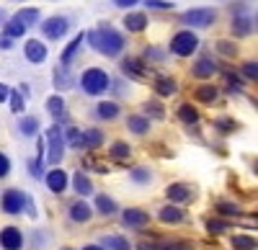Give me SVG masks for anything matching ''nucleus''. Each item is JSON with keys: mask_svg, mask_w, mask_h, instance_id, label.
<instances>
[{"mask_svg": "<svg viewBox=\"0 0 258 250\" xmlns=\"http://www.w3.org/2000/svg\"><path fill=\"white\" fill-rule=\"evenodd\" d=\"M178 116H181L183 124H197V121H199L197 109H191V106H181V109H178Z\"/></svg>", "mask_w": 258, "mask_h": 250, "instance_id": "nucleus-33", "label": "nucleus"}, {"mask_svg": "<svg viewBox=\"0 0 258 250\" xmlns=\"http://www.w3.org/2000/svg\"><path fill=\"white\" fill-rule=\"evenodd\" d=\"M176 80H170V77H160L158 82H155V91L160 93V96H173L176 93Z\"/></svg>", "mask_w": 258, "mask_h": 250, "instance_id": "nucleus-24", "label": "nucleus"}, {"mask_svg": "<svg viewBox=\"0 0 258 250\" xmlns=\"http://www.w3.org/2000/svg\"><path fill=\"white\" fill-rule=\"evenodd\" d=\"M8 173H11V160H8L3 152H0V178L8 176Z\"/></svg>", "mask_w": 258, "mask_h": 250, "instance_id": "nucleus-41", "label": "nucleus"}, {"mask_svg": "<svg viewBox=\"0 0 258 250\" xmlns=\"http://www.w3.org/2000/svg\"><path fill=\"white\" fill-rule=\"evenodd\" d=\"M70 29V21L68 18H62V16H54V18H47L44 21V26H41V31H44L47 39H59L64 36Z\"/></svg>", "mask_w": 258, "mask_h": 250, "instance_id": "nucleus-7", "label": "nucleus"}, {"mask_svg": "<svg viewBox=\"0 0 258 250\" xmlns=\"http://www.w3.org/2000/svg\"><path fill=\"white\" fill-rule=\"evenodd\" d=\"M68 250H70V247H68Z\"/></svg>", "mask_w": 258, "mask_h": 250, "instance_id": "nucleus-52", "label": "nucleus"}, {"mask_svg": "<svg viewBox=\"0 0 258 250\" xmlns=\"http://www.w3.org/2000/svg\"><path fill=\"white\" fill-rule=\"evenodd\" d=\"M121 219H124L126 227H132V230H145V227L150 224V214L142 212V209H126L121 214Z\"/></svg>", "mask_w": 258, "mask_h": 250, "instance_id": "nucleus-8", "label": "nucleus"}, {"mask_svg": "<svg viewBox=\"0 0 258 250\" xmlns=\"http://www.w3.org/2000/svg\"><path fill=\"white\" fill-rule=\"evenodd\" d=\"M8 96H11V88L0 82V103H6V98H8Z\"/></svg>", "mask_w": 258, "mask_h": 250, "instance_id": "nucleus-47", "label": "nucleus"}, {"mask_svg": "<svg viewBox=\"0 0 258 250\" xmlns=\"http://www.w3.org/2000/svg\"><path fill=\"white\" fill-rule=\"evenodd\" d=\"M197 47H199V39H197V34H191V31H178L173 39H170V52L178 54V57L194 54Z\"/></svg>", "mask_w": 258, "mask_h": 250, "instance_id": "nucleus-4", "label": "nucleus"}, {"mask_svg": "<svg viewBox=\"0 0 258 250\" xmlns=\"http://www.w3.org/2000/svg\"><path fill=\"white\" fill-rule=\"evenodd\" d=\"M145 111H147V116H155V119H160V116H163V109H160V103H158V101L145 103Z\"/></svg>", "mask_w": 258, "mask_h": 250, "instance_id": "nucleus-37", "label": "nucleus"}, {"mask_svg": "<svg viewBox=\"0 0 258 250\" xmlns=\"http://www.w3.org/2000/svg\"><path fill=\"white\" fill-rule=\"evenodd\" d=\"M160 219L168 222V224H170V222H181V219H183V212L178 209V206H165V209L160 212Z\"/></svg>", "mask_w": 258, "mask_h": 250, "instance_id": "nucleus-28", "label": "nucleus"}, {"mask_svg": "<svg viewBox=\"0 0 258 250\" xmlns=\"http://www.w3.org/2000/svg\"><path fill=\"white\" fill-rule=\"evenodd\" d=\"M140 250H163V245H158V242H142Z\"/></svg>", "mask_w": 258, "mask_h": 250, "instance_id": "nucleus-48", "label": "nucleus"}, {"mask_svg": "<svg viewBox=\"0 0 258 250\" xmlns=\"http://www.w3.org/2000/svg\"><path fill=\"white\" fill-rule=\"evenodd\" d=\"M13 18L18 21V24H24V26H31V24L39 21V11L36 8H26V11H18Z\"/></svg>", "mask_w": 258, "mask_h": 250, "instance_id": "nucleus-17", "label": "nucleus"}, {"mask_svg": "<svg viewBox=\"0 0 258 250\" xmlns=\"http://www.w3.org/2000/svg\"><path fill=\"white\" fill-rule=\"evenodd\" d=\"M214 72H217V65H214L209 57H202L197 65H194V75L197 77H212Z\"/></svg>", "mask_w": 258, "mask_h": 250, "instance_id": "nucleus-13", "label": "nucleus"}, {"mask_svg": "<svg viewBox=\"0 0 258 250\" xmlns=\"http://www.w3.org/2000/svg\"><path fill=\"white\" fill-rule=\"evenodd\" d=\"M8 98H11V109H13L16 114L24 111V98H21V93H13V91H11V96H8Z\"/></svg>", "mask_w": 258, "mask_h": 250, "instance_id": "nucleus-38", "label": "nucleus"}, {"mask_svg": "<svg viewBox=\"0 0 258 250\" xmlns=\"http://www.w3.org/2000/svg\"><path fill=\"white\" fill-rule=\"evenodd\" d=\"M83 250H103V247H98V245H85Z\"/></svg>", "mask_w": 258, "mask_h": 250, "instance_id": "nucleus-51", "label": "nucleus"}, {"mask_svg": "<svg viewBox=\"0 0 258 250\" xmlns=\"http://www.w3.org/2000/svg\"><path fill=\"white\" fill-rule=\"evenodd\" d=\"M96 206H98L101 214H114V212H116V204H114V199H109V196H98V199H96Z\"/></svg>", "mask_w": 258, "mask_h": 250, "instance_id": "nucleus-31", "label": "nucleus"}, {"mask_svg": "<svg viewBox=\"0 0 258 250\" xmlns=\"http://www.w3.org/2000/svg\"><path fill=\"white\" fill-rule=\"evenodd\" d=\"M83 39H85V34H78L73 41H70V47L62 52V65H70V59L75 57V52H78V47L83 44Z\"/></svg>", "mask_w": 258, "mask_h": 250, "instance_id": "nucleus-18", "label": "nucleus"}, {"mask_svg": "<svg viewBox=\"0 0 258 250\" xmlns=\"http://www.w3.org/2000/svg\"><path fill=\"white\" fill-rule=\"evenodd\" d=\"M150 8H158V11H165V8H173V3H168V0H147Z\"/></svg>", "mask_w": 258, "mask_h": 250, "instance_id": "nucleus-42", "label": "nucleus"}, {"mask_svg": "<svg viewBox=\"0 0 258 250\" xmlns=\"http://www.w3.org/2000/svg\"><path fill=\"white\" fill-rule=\"evenodd\" d=\"M54 86H57L59 91H64V88L73 86V77H70V72L64 75V67H57V70H54Z\"/></svg>", "mask_w": 258, "mask_h": 250, "instance_id": "nucleus-30", "label": "nucleus"}, {"mask_svg": "<svg viewBox=\"0 0 258 250\" xmlns=\"http://www.w3.org/2000/svg\"><path fill=\"white\" fill-rule=\"evenodd\" d=\"M250 29H253V18H245V16H240V18H235V21H232V31L238 34V36H245Z\"/></svg>", "mask_w": 258, "mask_h": 250, "instance_id": "nucleus-23", "label": "nucleus"}, {"mask_svg": "<svg viewBox=\"0 0 258 250\" xmlns=\"http://www.w3.org/2000/svg\"><path fill=\"white\" fill-rule=\"evenodd\" d=\"M24 31H26V26H24V24H18L16 18L6 24V36H11V39H18V36L24 34Z\"/></svg>", "mask_w": 258, "mask_h": 250, "instance_id": "nucleus-34", "label": "nucleus"}, {"mask_svg": "<svg viewBox=\"0 0 258 250\" xmlns=\"http://www.w3.org/2000/svg\"><path fill=\"white\" fill-rule=\"evenodd\" d=\"M91 214H93V209H91L85 201H75V204L70 206V219H73V222H88Z\"/></svg>", "mask_w": 258, "mask_h": 250, "instance_id": "nucleus-12", "label": "nucleus"}, {"mask_svg": "<svg viewBox=\"0 0 258 250\" xmlns=\"http://www.w3.org/2000/svg\"><path fill=\"white\" fill-rule=\"evenodd\" d=\"M103 245L111 247V250H132V247H129V240H126V237H119V235L103 237Z\"/></svg>", "mask_w": 258, "mask_h": 250, "instance_id": "nucleus-22", "label": "nucleus"}, {"mask_svg": "<svg viewBox=\"0 0 258 250\" xmlns=\"http://www.w3.org/2000/svg\"><path fill=\"white\" fill-rule=\"evenodd\" d=\"M137 3H140V0H114V6H119V8H132Z\"/></svg>", "mask_w": 258, "mask_h": 250, "instance_id": "nucleus-45", "label": "nucleus"}, {"mask_svg": "<svg viewBox=\"0 0 258 250\" xmlns=\"http://www.w3.org/2000/svg\"><path fill=\"white\" fill-rule=\"evenodd\" d=\"M132 178H135L137 183H145V181H150V173H147L145 168H135V171H132Z\"/></svg>", "mask_w": 258, "mask_h": 250, "instance_id": "nucleus-40", "label": "nucleus"}, {"mask_svg": "<svg viewBox=\"0 0 258 250\" xmlns=\"http://www.w3.org/2000/svg\"><path fill=\"white\" fill-rule=\"evenodd\" d=\"M232 247L235 250H253L255 247V240L248 237V235H232Z\"/></svg>", "mask_w": 258, "mask_h": 250, "instance_id": "nucleus-29", "label": "nucleus"}, {"mask_svg": "<svg viewBox=\"0 0 258 250\" xmlns=\"http://www.w3.org/2000/svg\"><path fill=\"white\" fill-rule=\"evenodd\" d=\"M207 227H209V232L217 235V232H225L230 224H227V222H220V219H209V222H207Z\"/></svg>", "mask_w": 258, "mask_h": 250, "instance_id": "nucleus-39", "label": "nucleus"}, {"mask_svg": "<svg viewBox=\"0 0 258 250\" xmlns=\"http://www.w3.org/2000/svg\"><path fill=\"white\" fill-rule=\"evenodd\" d=\"M0 245H3L6 250H21L24 237H21V232L16 230V227H6V230L0 232Z\"/></svg>", "mask_w": 258, "mask_h": 250, "instance_id": "nucleus-10", "label": "nucleus"}, {"mask_svg": "<svg viewBox=\"0 0 258 250\" xmlns=\"http://www.w3.org/2000/svg\"><path fill=\"white\" fill-rule=\"evenodd\" d=\"M64 144H70V147L80 150L83 147V132H78L75 127H68V132H64Z\"/></svg>", "mask_w": 258, "mask_h": 250, "instance_id": "nucleus-21", "label": "nucleus"}, {"mask_svg": "<svg viewBox=\"0 0 258 250\" xmlns=\"http://www.w3.org/2000/svg\"><path fill=\"white\" fill-rule=\"evenodd\" d=\"M126 127L132 129L135 134H145V132L150 129V121H147L145 116H129V121H126Z\"/></svg>", "mask_w": 258, "mask_h": 250, "instance_id": "nucleus-19", "label": "nucleus"}, {"mask_svg": "<svg viewBox=\"0 0 258 250\" xmlns=\"http://www.w3.org/2000/svg\"><path fill=\"white\" fill-rule=\"evenodd\" d=\"M243 72H245L248 77H253V80H255V77H258V67H255V62H248V65L243 67Z\"/></svg>", "mask_w": 258, "mask_h": 250, "instance_id": "nucleus-44", "label": "nucleus"}, {"mask_svg": "<svg viewBox=\"0 0 258 250\" xmlns=\"http://www.w3.org/2000/svg\"><path fill=\"white\" fill-rule=\"evenodd\" d=\"M111 155H114L116 160H124V157H129V144H126V142H116L114 147H111Z\"/></svg>", "mask_w": 258, "mask_h": 250, "instance_id": "nucleus-36", "label": "nucleus"}, {"mask_svg": "<svg viewBox=\"0 0 258 250\" xmlns=\"http://www.w3.org/2000/svg\"><path fill=\"white\" fill-rule=\"evenodd\" d=\"M214 98H217V91H214L212 86H202L197 91V101H204V103H212Z\"/></svg>", "mask_w": 258, "mask_h": 250, "instance_id": "nucleus-35", "label": "nucleus"}, {"mask_svg": "<svg viewBox=\"0 0 258 250\" xmlns=\"http://www.w3.org/2000/svg\"><path fill=\"white\" fill-rule=\"evenodd\" d=\"M217 127L227 132V129H232V127H235V124H232V121H227V119H220V121H217Z\"/></svg>", "mask_w": 258, "mask_h": 250, "instance_id": "nucleus-49", "label": "nucleus"}, {"mask_svg": "<svg viewBox=\"0 0 258 250\" xmlns=\"http://www.w3.org/2000/svg\"><path fill=\"white\" fill-rule=\"evenodd\" d=\"M98 116L101 119H116L119 116V106H116V103L103 101V103H98Z\"/></svg>", "mask_w": 258, "mask_h": 250, "instance_id": "nucleus-26", "label": "nucleus"}, {"mask_svg": "<svg viewBox=\"0 0 258 250\" xmlns=\"http://www.w3.org/2000/svg\"><path fill=\"white\" fill-rule=\"evenodd\" d=\"M36 119L34 116H26V119H21L18 121V129H21V134H26V137H31V134H36Z\"/></svg>", "mask_w": 258, "mask_h": 250, "instance_id": "nucleus-32", "label": "nucleus"}, {"mask_svg": "<svg viewBox=\"0 0 258 250\" xmlns=\"http://www.w3.org/2000/svg\"><path fill=\"white\" fill-rule=\"evenodd\" d=\"M24 206H29V214L36 217L29 194H24V191H6V194H3V212H8V214H18L21 209H24Z\"/></svg>", "mask_w": 258, "mask_h": 250, "instance_id": "nucleus-3", "label": "nucleus"}, {"mask_svg": "<svg viewBox=\"0 0 258 250\" xmlns=\"http://www.w3.org/2000/svg\"><path fill=\"white\" fill-rule=\"evenodd\" d=\"M124 26H126L129 31H142V29L147 26V16H145V13H129V16L124 18Z\"/></svg>", "mask_w": 258, "mask_h": 250, "instance_id": "nucleus-16", "label": "nucleus"}, {"mask_svg": "<svg viewBox=\"0 0 258 250\" xmlns=\"http://www.w3.org/2000/svg\"><path fill=\"white\" fill-rule=\"evenodd\" d=\"M24 54H26L29 62L39 65V62H44V59H47V47L41 44V41H36V39H29V41H26V47H24Z\"/></svg>", "mask_w": 258, "mask_h": 250, "instance_id": "nucleus-9", "label": "nucleus"}, {"mask_svg": "<svg viewBox=\"0 0 258 250\" xmlns=\"http://www.w3.org/2000/svg\"><path fill=\"white\" fill-rule=\"evenodd\" d=\"M214 18H217V13H214L212 8H194V11H186L183 13V24L204 29V26L214 24Z\"/></svg>", "mask_w": 258, "mask_h": 250, "instance_id": "nucleus-6", "label": "nucleus"}, {"mask_svg": "<svg viewBox=\"0 0 258 250\" xmlns=\"http://www.w3.org/2000/svg\"><path fill=\"white\" fill-rule=\"evenodd\" d=\"M73 186H75V191L83 194V196L93 194V183H91V178L85 176V173H75V176H73Z\"/></svg>", "mask_w": 258, "mask_h": 250, "instance_id": "nucleus-15", "label": "nucleus"}, {"mask_svg": "<svg viewBox=\"0 0 258 250\" xmlns=\"http://www.w3.org/2000/svg\"><path fill=\"white\" fill-rule=\"evenodd\" d=\"M47 147H49V165H57L62 160V152H64V137L59 132V127H49L47 132Z\"/></svg>", "mask_w": 258, "mask_h": 250, "instance_id": "nucleus-5", "label": "nucleus"}, {"mask_svg": "<svg viewBox=\"0 0 258 250\" xmlns=\"http://www.w3.org/2000/svg\"><path fill=\"white\" fill-rule=\"evenodd\" d=\"M88 41H91V47H93L96 52H101V54H106V57H116V54L124 49L121 34L114 31V29H109V26H101V29L91 31V34H88Z\"/></svg>", "mask_w": 258, "mask_h": 250, "instance_id": "nucleus-1", "label": "nucleus"}, {"mask_svg": "<svg viewBox=\"0 0 258 250\" xmlns=\"http://www.w3.org/2000/svg\"><path fill=\"white\" fill-rule=\"evenodd\" d=\"M47 186H49V191H54V194L64 191V189H68V173L59 171V168L49 171L47 173Z\"/></svg>", "mask_w": 258, "mask_h": 250, "instance_id": "nucleus-11", "label": "nucleus"}, {"mask_svg": "<svg viewBox=\"0 0 258 250\" xmlns=\"http://www.w3.org/2000/svg\"><path fill=\"white\" fill-rule=\"evenodd\" d=\"M98 144H103V134L98 129L83 132V147H98Z\"/></svg>", "mask_w": 258, "mask_h": 250, "instance_id": "nucleus-20", "label": "nucleus"}, {"mask_svg": "<svg viewBox=\"0 0 258 250\" xmlns=\"http://www.w3.org/2000/svg\"><path fill=\"white\" fill-rule=\"evenodd\" d=\"M121 70H124L126 75H132V77H142V75H145V70H142V65H140V59H124Z\"/></svg>", "mask_w": 258, "mask_h": 250, "instance_id": "nucleus-27", "label": "nucleus"}, {"mask_svg": "<svg viewBox=\"0 0 258 250\" xmlns=\"http://www.w3.org/2000/svg\"><path fill=\"white\" fill-rule=\"evenodd\" d=\"M220 49H222L225 54H235V47H230V44H225V41H222V44H220Z\"/></svg>", "mask_w": 258, "mask_h": 250, "instance_id": "nucleus-50", "label": "nucleus"}, {"mask_svg": "<svg viewBox=\"0 0 258 250\" xmlns=\"http://www.w3.org/2000/svg\"><path fill=\"white\" fill-rule=\"evenodd\" d=\"M11 47H13L11 36H6V34H3V36H0V49H11Z\"/></svg>", "mask_w": 258, "mask_h": 250, "instance_id": "nucleus-46", "label": "nucleus"}, {"mask_svg": "<svg viewBox=\"0 0 258 250\" xmlns=\"http://www.w3.org/2000/svg\"><path fill=\"white\" fill-rule=\"evenodd\" d=\"M165 194H168L170 201H186V199L191 196V189H188L186 183H173V186H168Z\"/></svg>", "mask_w": 258, "mask_h": 250, "instance_id": "nucleus-14", "label": "nucleus"}, {"mask_svg": "<svg viewBox=\"0 0 258 250\" xmlns=\"http://www.w3.org/2000/svg\"><path fill=\"white\" fill-rule=\"evenodd\" d=\"M217 212L220 214H240V209H238V206H232V204H220Z\"/></svg>", "mask_w": 258, "mask_h": 250, "instance_id": "nucleus-43", "label": "nucleus"}, {"mask_svg": "<svg viewBox=\"0 0 258 250\" xmlns=\"http://www.w3.org/2000/svg\"><path fill=\"white\" fill-rule=\"evenodd\" d=\"M109 75H106L103 70H98V67H91V70H85L83 72V77H80V86H83V91L88 93V96H98V93H103L106 88H109Z\"/></svg>", "mask_w": 258, "mask_h": 250, "instance_id": "nucleus-2", "label": "nucleus"}, {"mask_svg": "<svg viewBox=\"0 0 258 250\" xmlns=\"http://www.w3.org/2000/svg\"><path fill=\"white\" fill-rule=\"evenodd\" d=\"M47 109H49V114H52L54 119H62V116H64V101H62L59 96H52V98L47 101Z\"/></svg>", "mask_w": 258, "mask_h": 250, "instance_id": "nucleus-25", "label": "nucleus"}]
</instances>
